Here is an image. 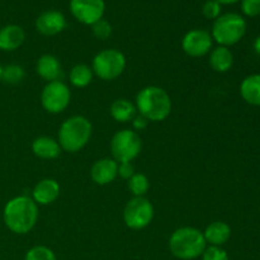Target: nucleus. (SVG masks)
<instances>
[{"instance_id":"obj_1","label":"nucleus","mask_w":260,"mask_h":260,"mask_svg":"<svg viewBox=\"0 0 260 260\" xmlns=\"http://www.w3.org/2000/svg\"><path fill=\"white\" fill-rule=\"evenodd\" d=\"M4 223L12 233L24 235L35 228L38 220V206L27 196L12 198L3 211Z\"/></svg>"},{"instance_id":"obj_2","label":"nucleus","mask_w":260,"mask_h":260,"mask_svg":"<svg viewBox=\"0 0 260 260\" xmlns=\"http://www.w3.org/2000/svg\"><path fill=\"white\" fill-rule=\"evenodd\" d=\"M137 112L149 122L165 121L172 113V99L162 88L149 85L136 95Z\"/></svg>"},{"instance_id":"obj_3","label":"nucleus","mask_w":260,"mask_h":260,"mask_svg":"<svg viewBox=\"0 0 260 260\" xmlns=\"http://www.w3.org/2000/svg\"><path fill=\"white\" fill-rule=\"evenodd\" d=\"M207 248L201 230L196 228H179L170 235L169 250L177 259L194 260L200 258Z\"/></svg>"},{"instance_id":"obj_4","label":"nucleus","mask_w":260,"mask_h":260,"mask_svg":"<svg viewBox=\"0 0 260 260\" xmlns=\"http://www.w3.org/2000/svg\"><path fill=\"white\" fill-rule=\"evenodd\" d=\"M93 126L84 116H73L62 122L57 134L61 150L74 154L80 151L90 141Z\"/></svg>"},{"instance_id":"obj_5","label":"nucleus","mask_w":260,"mask_h":260,"mask_svg":"<svg viewBox=\"0 0 260 260\" xmlns=\"http://www.w3.org/2000/svg\"><path fill=\"white\" fill-rule=\"evenodd\" d=\"M246 32V20L238 13L220 15L212 25V40L220 46L229 47L240 42Z\"/></svg>"},{"instance_id":"obj_6","label":"nucleus","mask_w":260,"mask_h":260,"mask_svg":"<svg viewBox=\"0 0 260 260\" xmlns=\"http://www.w3.org/2000/svg\"><path fill=\"white\" fill-rule=\"evenodd\" d=\"M126 69V57L116 48H107L96 53L91 62L94 75L104 81H112L119 78Z\"/></svg>"},{"instance_id":"obj_7","label":"nucleus","mask_w":260,"mask_h":260,"mask_svg":"<svg viewBox=\"0 0 260 260\" xmlns=\"http://www.w3.org/2000/svg\"><path fill=\"white\" fill-rule=\"evenodd\" d=\"M142 141L137 132L131 129H121L111 141V151L117 162H131L140 155Z\"/></svg>"},{"instance_id":"obj_8","label":"nucleus","mask_w":260,"mask_h":260,"mask_svg":"<svg viewBox=\"0 0 260 260\" xmlns=\"http://www.w3.org/2000/svg\"><path fill=\"white\" fill-rule=\"evenodd\" d=\"M154 218V206L147 198L134 197L127 202L123 210V221L131 230H142Z\"/></svg>"},{"instance_id":"obj_9","label":"nucleus","mask_w":260,"mask_h":260,"mask_svg":"<svg viewBox=\"0 0 260 260\" xmlns=\"http://www.w3.org/2000/svg\"><path fill=\"white\" fill-rule=\"evenodd\" d=\"M70 89L61 80L47 83L41 93V104L43 109L52 114L65 111L70 104Z\"/></svg>"},{"instance_id":"obj_10","label":"nucleus","mask_w":260,"mask_h":260,"mask_svg":"<svg viewBox=\"0 0 260 260\" xmlns=\"http://www.w3.org/2000/svg\"><path fill=\"white\" fill-rule=\"evenodd\" d=\"M70 12L76 20L86 25H93L103 18L106 10L104 0H70Z\"/></svg>"},{"instance_id":"obj_11","label":"nucleus","mask_w":260,"mask_h":260,"mask_svg":"<svg viewBox=\"0 0 260 260\" xmlns=\"http://www.w3.org/2000/svg\"><path fill=\"white\" fill-rule=\"evenodd\" d=\"M212 36L205 29H192L184 35L182 48L190 57H202L212 50Z\"/></svg>"},{"instance_id":"obj_12","label":"nucleus","mask_w":260,"mask_h":260,"mask_svg":"<svg viewBox=\"0 0 260 260\" xmlns=\"http://www.w3.org/2000/svg\"><path fill=\"white\" fill-rule=\"evenodd\" d=\"M36 28L43 36H56L66 28V18L57 10H47L36 19Z\"/></svg>"},{"instance_id":"obj_13","label":"nucleus","mask_w":260,"mask_h":260,"mask_svg":"<svg viewBox=\"0 0 260 260\" xmlns=\"http://www.w3.org/2000/svg\"><path fill=\"white\" fill-rule=\"evenodd\" d=\"M90 177L95 184L107 185L118 177V162L114 159L104 157L94 162L90 169Z\"/></svg>"},{"instance_id":"obj_14","label":"nucleus","mask_w":260,"mask_h":260,"mask_svg":"<svg viewBox=\"0 0 260 260\" xmlns=\"http://www.w3.org/2000/svg\"><path fill=\"white\" fill-rule=\"evenodd\" d=\"M58 196H60V185L55 179H51V178L40 180L32 190V200L37 206L52 205L57 200Z\"/></svg>"},{"instance_id":"obj_15","label":"nucleus","mask_w":260,"mask_h":260,"mask_svg":"<svg viewBox=\"0 0 260 260\" xmlns=\"http://www.w3.org/2000/svg\"><path fill=\"white\" fill-rule=\"evenodd\" d=\"M25 33L17 24H8L0 29V50L15 51L24 43Z\"/></svg>"},{"instance_id":"obj_16","label":"nucleus","mask_w":260,"mask_h":260,"mask_svg":"<svg viewBox=\"0 0 260 260\" xmlns=\"http://www.w3.org/2000/svg\"><path fill=\"white\" fill-rule=\"evenodd\" d=\"M36 71L47 83L60 80L61 75H62L60 61L53 55L41 56L37 61V65H36Z\"/></svg>"},{"instance_id":"obj_17","label":"nucleus","mask_w":260,"mask_h":260,"mask_svg":"<svg viewBox=\"0 0 260 260\" xmlns=\"http://www.w3.org/2000/svg\"><path fill=\"white\" fill-rule=\"evenodd\" d=\"M32 151L40 159L52 160L60 156L61 146L52 137L41 136L32 142Z\"/></svg>"},{"instance_id":"obj_18","label":"nucleus","mask_w":260,"mask_h":260,"mask_svg":"<svg viewBox=\"0 0 260 260\" xmlns=\"http://www.w3.org/2000/svg\"><path fill=\"white\" fill-rule=\"evenodd\" d=\"M206 243L212 246H222L231 238V228L222 221L211 222L203 231Z\"/></svg>"},{"instance_id":"obj_19","label":"nucleus","mask_w":260,"mask_h":260,"mask_svg":"<svg viewBox=\"0 0 260 260\" xmlns=\"http://www.w3.org/2000/svg\"><path fill=\"white\" fill-rule=\"evenodd\" d=\"M240 94L248 104L260 107V74L246 76L241 81Z\"/></svg>"},{"instance_id":"obj_20","label":"nucleus","mask_w":260,"mask_h":260,"mask_svg":"<svg viewBox=\"0 0 260 260\" xmlns=\"http://www.w3.org/2000/svg\"><path fill=\"white\" fill-rule=\"evenodd\" d=\"M234 65V55L229 47L218 46L210 52V66L216 73H228Z\"/></svg>"},{"instance_id":"obj_21","label":"nucleus","mask_w":260,"mask_h":260,"mask_svg":"<svg viewBox=\"0 0 260 260\" xmlns=\"http://www.w3.org/2000/svg\"><path fill=\"white\" fill-rule=\"evenodd\" d=\"M136 106H135L132 102H129L128 99H117L112 103L111 109H109V113H111L112 118L117 122H121V123H126V122L132 121L136 116Z\"/></svg>"},{"instance_id":"obj_22","label":"nucleus","mask_w":260,"mask_h":260,"mask_svg":"<svg viewBox=\"0 0 260 260\" xmlns=\"http://www.w3.org/2000/svg\"><path fill=\"white\" fill-rule=\"evenodd\" d=\"M93 70L89 68L85 63H78L74 66L69 74V80H70L71 85L75 88H85L93 80Z\"/></svg>"},{"instance_id":"obj_23","label":"nucleus","mask_w":260,"mask_h":260,"mask_svg":"<svg viewBox=\"0 0 260 260\" xmlns=\"http://www.w3.org/2000/svg\"><path fill=\"white\" fill-rule=\"evenodd\" d=\"M128 188L135 197H144L150 188L147 177L142 173H135L128 179Z\"/></svg>"},{"instance_id":"obj_24","label":"nucleus","mask_w":260,"mask_h":260,"mask_svg":"<svg viewBox=\"0 0 260 260\" xmlns=\"http://www.w3.org/2000/svg\"><path fill=\"white\" fill-rule=\"evenodd\" d=\"M24 76V69L20 65H17V63H10V65L3 68L2 80L4 83L10 84V85H17V84L22 83Z\"/></svg>"},{"instance_id":"obj_25","label":"nucleus","mask_w":260,"mask_h":260,"mask_svg":"<svg viewBox=\"0 0 260 260\" xmlns=\"http://www.w3.org/2000/svg\"><path fill=\"white\" fill-rule=\"evenodd\" d=\"M24 260H57L52 249L45 245H36L25 253Z\"/></svg>"},{"instance_id":"obj_26","label":"nucleus","mask_w":260,"mask_h":260,"mask_svg":"<svg viewBox=\"0 0 260 260\" xmlns=\"http://www.w3.org/2000/svg\"><path fill=\"white\" fill-rule=\"evenodd\" d=\"M202 260H230L229 254L221 246H207L201 255Z\"/></svg>"},{"instance_id":"obj_27","label":"nucleus","mask_w":260,"mask_h":260,"mask_svg":"<svg viewBox=\"0 0 260 260\" xmlns=\"http://www.w3.org/2000/svg\"><path fill=\"white\" fill-rule=\"evenodd\" d=\"M91 28H93L94 36H95L98 40H107V38L112 35L111 23H109L108 20L103 19V18H102L101 20H98L96 23H94V24L91 25Z\"/></svg>"},{"instance_id":"obj_28","label":"nucleus","mask_w":260,"mask_h":260,"mask_svg":"<svg viewBox=\"0 0 260 260\" xmlns=\"http://www.w3.org/2000/svg\"><path fill=\"white\" fill-rule=\"evenodd\" d=\"M202 14L206 19L216 20L221 15V4H218L216 0H207L202 7Z\"/></svg>"},{"instance_id":"obj_29","label":"nucleus","mask_w":260,"mask_h":260,"mask_svg":"<svg viewBox=\"0 0 260 260\" xmlns=\"http://www.w3.org/2000/svg\"><path fill=\"white\" fill-rule=\"evenodd\" d=\"M241 12L246 17L260 15V0H241Z\"/></svg>"},{"instance_id":"obj_30","label":"nucleus","mask_w":260,"mask_h":260,"mask_svg":"<svg viewBox=\"0 0 260 260\" xmlns=\"http://www.w3.org/2000/svg\"><path fill=\"white\" fill-rule=\"evenodd\" d=\"M135 174V168L131 162H119L118 164V175L123 179L128 180Z\"/></svg>"},{"instance_id":"obj_31","label":"nucleus","mask_w":260,"mask_h":260,"mask_svg":"<svg viewBox=\"0 0 260 260\" xmlns=\"http://www.w3.org/2000/svg\"><path fill=\"white\" fill-rule=\"evenodd\" d=\"M147 124H149V121H147L145 117H142L141 114L135 116V118L132 119V126H134V128L137 129V131H142V129H145L147 127Z\"/></svg>"},{"instance_id":"obj_32","label":"nucleus","mask_w":260,"mask_h":260,"mask_svg":"<svg viewBox=\"0 0 260 260\" xmlns=\"http://www.w3.org/2000/svg\"><path fill=\"white\" fill-rule=\"evenodd\" d=\"M254 51H255L256 53L260 56V36L259 37L255 38V41H254Z\"/></svg>"},{"instance_id":"obj_33","label":"nucleus","mask_w":260,"mask_h":260,"mask_svg":"<svg viewBox=\"0 0 260 260\" xmlns=\"http://www.w3.org/2000/svg\"><path fill=\"white\" fill-rule=\"evenodd\" d=\"M216 2L221 5H231V4H235V3L240 2V0H216Z\"/></svg>"},{"instance_id":"obj_34","label":"nucleus","mask_w":260,"mask_h":260,"mask_svg":"<svg viewBox=\"0 0 260 260\" xmlns=\"http://www.w3.org/2000/svg\"><path fill=\"white\" fill-rule=\"evenodd\" d=\"M2 73H3V66L0 65V80H2Z\"/></svg>"}]
</instances>
